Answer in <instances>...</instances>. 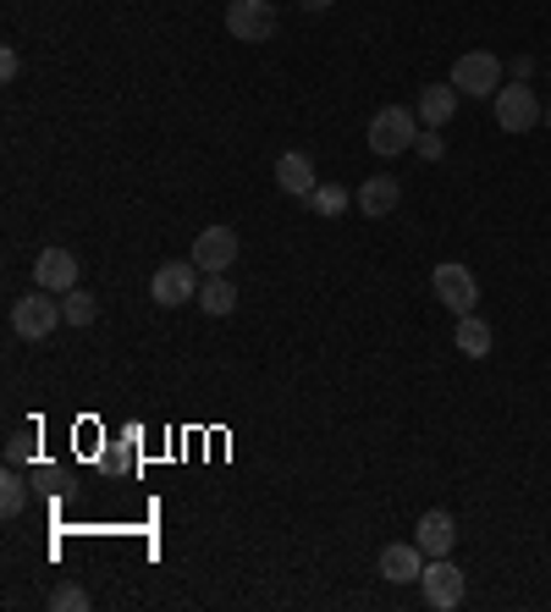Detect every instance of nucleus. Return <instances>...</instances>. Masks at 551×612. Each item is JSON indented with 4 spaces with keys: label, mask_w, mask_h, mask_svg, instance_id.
Segmentation results:
<instances>
[{
    "label": "nucleus",
    "mask_w": 551,
    "mask_h": 612,
    "mask_svg": "<svg viewBox=\"0 0 551 612\" xmlns=\"http://www.w3.org/2000/svg\"><path fill=\"white\" fill-rule=\"evenodd\" d=\"M61 320H67V314H61V299H56V293H44V288H33V293H22V299L11 304V331H17L22 342L50 337Z\"/></svg>",
    "instance_id": "nucleus-1"
},
{
    "label": "nucleus",
    "mask_w": 551,
    "mask_h": 612,
    "mask_svg": "<svg viewBox=\"0 0 551 612\" xmlns=\"http://www.w3.org/2000/svg\"><path fill=\"white\" fill-rule=\"evenodd\" d=\"M199 265L193 260H166L154 277H149V299L160 309H182V304H193L199 299Z\"/></svg>",
    "instance_id": "nucleus-2"
},
{
    "label": "nucleus",
    "mask_w": 551,
    "mask_h": 612,
    "mask_svg": "<svg viewBox=\"0 0 551 612\" xmlns=\"http://www.w3.org/2000/svg\"><path fill=\"white\" fill-rule=\"evenodd\" d=\"M413 139H419V117L403 111V106H387V111L370 117V150L381 154V160L413 150Z\"/></svg>",
    "instance_id": "nucleus-3"
},
{
    "label": "nucleus",
    "mask_w": 551,
    "mask_h": 612,
    "mask_svg": "<svg viewBox=\"0 0 551 612\" xmlns=\"http://www.w3.org/2000/svg\"><path fill=\"white\" fill-rule=\"evenodd\" d=\"M419 591H424V608L430 612H452L463 608V569L447 563V558H430L424 574H419Z\"/></svg>",
    "instance_id": "nucleus-4"
},
{
    "label": "nucleus",
    "mask_w": 551,
    "mask_h": 612,
    "mask_svg": "<svg viewBox=\"0 0 551 612\" xmlns=\"http://www.w3.org/2000/svg\"><path fill=\"white\" fill-rule=\"evenodd\" d=\"M452 89H458V94H474V100L497 94V89H502V61L485 56V50L458 56V61H452Z\"/></svg>",
    "instance_id": "nucleus-5"
},
{
    "label": "nucleus",
    "mask_w": 551,
    "mask_h": 612,
    "mask_svg": "<svg viewBox=\"0 0 551 612\" xmlns=\"http://www.w3.org/2000/svg\"><path fill=\"white\" fill-rule=\"evenodd\" d=\"M541 117H547V106H541L535 89H524L519 78H513V89H497V128H502V133H530Z\"/></svg>",
    "instance_id": "nucleus-6"
},
{
    "label": "nucleus",
    "mask_w": 551,
    "mask_h": 612,
    "mask_svg": "<svg viewBox=\"0 0 551 612\" xmlns=\"http://www.w3.org/2000/svg\"><path fill=\"white\" fill-rule=\"evenodd\" d=\"M430 288H435L441 304L458 309V314H474V304H480V282H474V271L458 265V260H441L435 277H430Z\"/></svg>",
    "instance_id": "nucleus-7"
},
{
    "label": "nucleus",
    "mask_w": 551,
    "mask_h": 612,
    "mask_svg": "<svg viewBox=\"0 0 551 612\" xmlns=\"http://www.w3.org/2000/svg\"><path fill=\"white\" fill-rule=\"evenodd\" d=\"M276 22H281V17H276L271 0H232V6H227V33L243 39V44H266L276 33Z\"/></svg>",
    "instance_id": "nucleus-8"
},
{
    "label": "nucleus",
    "mask_w": 551,
    "mask_h": 612,
    "mask_svg": "<svg viewBox=\"0 0 551 612\" xmlns=\"http://www.w3.org/2000/svg\"><path fill=\"white\" fill-rule=\"evenodd\" d=\"M204 277H221L232 260H238V232L232 227H204L199 238H193V254H188Z\"/></svg>",
    "instance_id": "nucleus-9"
},
{
    "label": "nucleus",
    "mask_w": 551,
    "mask_h": 612,
    "mask_svg": "<svg viewBox=\"0 0 551 612\" xmlns=\"http://www.w3.org/2000/svg\"><path fill=\"white\" fill-rule=\"evenodd\" d=\"M78 277H83V265H78L67 249H44V254L33 260V288H44V293H72Z\"/></svg>",
    "instance_id": "nucleus-10"
},
{
    "label": "nucleus",
    "mask_w": 551,
    "mask_h": 612,
    "mask_svg": "<svg viewBox=\"0 0 551 612\" xmlns=\"http://www.w3.org/2000/svg\"><path fill=\"white\" fill-rule=\"evenodd\" d=\"M413 541H419V552H424V558H447V552H452V541H458V524H452V513L430 508V513L413 524Z\"/></svg>",
    "instance_id": "nucleus-11"
},
{
    "label": "nucleus",
    "mask_w": 551,
    "mask_h": 612,
    "mask_svg": "<svg viewBox=\"0 0 551 612\" xmlns=\"http://www.w3.org/2000/svg\"><path fill=\"white\" fill-rule=\"evenodd\" d=\"M314 182H320V177H314V160H309L303 150H287L281 160H276V188H281V193L309 199V193H314Z\"/></svg>",
    "instance_id": "nucleus-12"
},
{
    "label": "nucleus",
    "mask_w": 551,
    "mask_h": 612,
    "mask_svg": "<svg viewBox=\"0 0 551 612\" xmlns=\"http://www.w3.org/2000/svg\"><path fill=\"white\" fill-rule=\"evenodd\" d=\"M381 574H387V585H413V580L424 574V552H419V541L387 546V552H381Z\"/></svg>",
    "instance_id": "nucleus-13"
},
{
    "label": "nucleus",
    "mask_w": 551,
    "mask_h": 612,
    "mask_svg": "<svg viewBox=\"0 0 551 612\" xmlns=\"http://www.w3.org/2000/svg\"><path fill=\"white\" fill-rule=\"evenodd\" d=\"M424 128H447L452 117H458V89L452 83H430V89H419V111H413Z\"/></svg>",
    "instance_id": "nucleus-14"
},
{
    "label": "nucleus",
    "mask_w": 551,
    "mask_h": 612,
    "mask_svg": "<svg viewBox=\"0 0 551 612\" xmlns=\"http://www.w3.org/2000/svg\"><path fill=\"white\" fill-rule=\"evenodd\" d=\"M398 204H403V188H398V177H370V182L359 188V210H364L370 221H387Z\"/></svg>",
    "instance_id": "nucleus-15"
},
{
    "label": "nucleus",
    "mask_w": 551,
    "mask_h": 612,
    "mask_svg": "<svg viewBox=\"0 0 551 612\" xmlns=\"http://www.w3.org/2000/svg\"><path fill=\"white\" fill-rule=\"evenodd\" d=\"M452 342H458V353H469V359H491V325L480 320V314H458V331H452Z\"/></svg>",
    "instance_id": "nucleus-16"
},
{
    "label": "nucleus",
    "mask_w": 551,
    "mask_h": 612,
    "mask_svg": "<svg viewBox=\"0 0 551 612\" xmlns=\"http://www.w3.org/2000/svg\"><path fill=\"white\" fill-rule=\"evenodd\" d=\"M193 304L204 309V314H232V309H238V288L227 282V271H221V277H204Z\"/></svg>",
    "instance_id": "nucleus-17"
},
{
    "label": "nucleus",
    "mask_w": 551,
    "mask_h": 612,
    "mask_svg": "<svg viewBox=\"0 0 551 612\" xmlns=\"http://www.w3.org/2000/svg\"><path fill=\"white\" fill-rule=\"evenodd\" d=\"M348 204H353V193H348V188H337V182H314V193H309V210H314L320 221H337Z\"/></svg>",
    "instance_id": "nucleus-18"
},
{
    "label": "nucleus",
    "mask_w": 551,
    "mask_h": 612,
    "mask_svg": "<svg viewBox=\"0 0 551 612\" xmlns=\"http://www.w3.org/2000/svg\"><path fill=\"white\" fill-rule=\"evenodd\" d=\"M22 508H28V480H22V474H17V463H11V469L0 474V513H6V519H17Z\"/></svg>",
    "instance_id": "nucleus-19"
},
{
    "label": "nucleus",
    "mask_w": 551,
    "mask_h": 612,
    "mask_svg": "<svg viewBox=\"0 0 551 612\" xmlns=\"http://www.w3.org/2000/svg\"><path fill=\"white\" fill-rule=\"evenodd\" d=\"M61 314H67V325H94L100 299H94V293H83V288H72V293H61Z\"/></svg>",
    "instance_id": "nucleus-20"
},
{
    "label": "nucleus",
    "mask_w": 551,
    "mask_h": 612,
    "mask_svg": "<svg viewBox=\"0 0 551 612\" xmlns=\"http://www.w3.org/2000/svg\"><path fill=\"white\" fill-rule=\"evenodd\" d=\"M50 608L56 612H83L89 608V591H83V585H56V591H50Z\"/></svg>",
    "instance_id": "nucleus-21"
},
{
    "label": "nucleus",
    "mask_w": 551,
    "mask_h": 612,
    "mask_svg": "<svg viewBox=\"0 0 551 612\" xmlns=\"http://www.w3.org/2000/svg\"><path fill=\"white\" fill-rule=\"evenodd\" d=\"M33 459V431H11L6 437V463H28Z\"/></svg>",
    "instance_id": "nucleus-22"
},
{
    "label": "nucleus",
    "mask_w": 551,
    "mask_h": 612,
    "mask_svg": "<svg viewBox=\"0 0 551 612\" xmlns=\"http://www.w3.org/2000/svg\"><path fill=\"white\" fill-rule=\"evenodd\" d=\"M413 154H419V160H441V154H447V144H441V133H435V128H424V133L413 139Z\"/></svg>",
    "instance_id": "nucleus-23"
},
{
    "label": "nucleus",
    "mask_w": 551,
    "mask_h": 612,
    "mask_svg": "<svg viewBox=\"0 0 551 612\" xmlns=\"http://www.w3.org/2000/svg\"><path fill=\"white\" fill-rule=\"evenodd\" d=\"M17 72H22V56H17V50H11V44H6V50H0V78H6V83H11V78H17Z\"/></svg>",
    "instance_id": "nucleus-24"
},
{
    "label": "nucleus",
    "mask_w": 551,
    "mask_h": 612,
    "mask_svg": "<svg viewBox=\"0 0 551 612\" xmlns=\"http://www.w3.org/2000/svg\"><path fill=\"white\" fill-rule=\"evenodd\" d=\"M298 6H303V11H325L331 0H298Z\"/></svg>",
    "instance_id": "nucleus-25"
},
{
    "label": "nucleus",
    "mask_w": 551,
    "mask_h": 612,
    "mask_svg": "<svg viewBox=\"0 0 551 612\" xmlns=\"http://www.w3.org/2000/svg\"><path fill=\"white\" fill-rule=\"evenodd\" d=\"M541 122H547V128H551V106H547V117H541Z\"/></svg>",
    "instance_id": "nucleus-26"
}]
</instances>
